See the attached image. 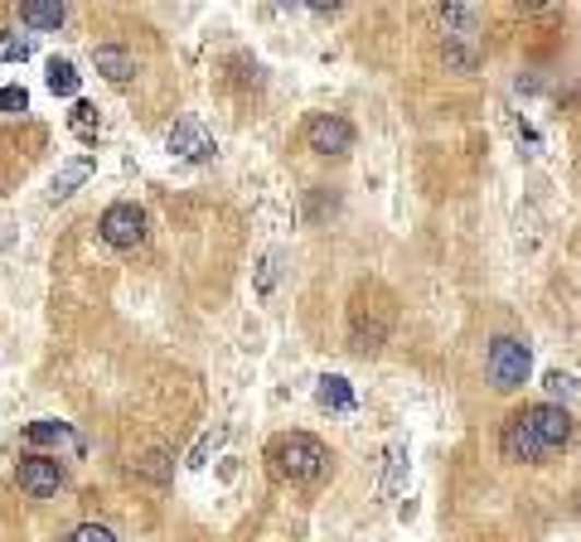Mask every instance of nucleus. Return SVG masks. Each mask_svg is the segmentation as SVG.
Masks as SVG:
<instances>
[{
	"instance_id": "18",
	"label": "nucleus",
	"mask_w": 581,
	"mask_h": 542,
	"mask_svg": "<svg viewBox=\"0 0 581 542\" xmlns=\"http://www.w3.org/2000/svg\"><path fill=\"white\" fill-rule=\"evenodd\" d=\"M276 276H282V252H266V257H262V267H257L252 291L266 301V296H272V291H276Z\"/></svg>"
},
{
	"instance_id": "7",
	"label": "nucleus",
	"mask_w": 581,
	"mask_h": 542,
	"mask_svg": "<svg viewBox=\"0 0 581 542\" xmlns=\"http://www.w3.org/2000/svg\"><path fill=\"white\" fill-rule=\"evenodd\" d=\"M15 480L29 499H54V494L63 490V466L54 456H25L15 466Z\"/></svg>"
},
{
	"instance_id": "19",
	"label": "nucleus",
	"mask_w": 581,
	"mask_h": 542,
	"mask_svg": "<svg viewBox=\"0 0 581 542\" xmlns=\"http://www.w3.org/2000/svg\"><path fill=\"white\" fill-rule=\"evenodd\" d=\"M69 127H73L78 136H83V141H93V136H97V107H93V102H83V97L73 102V111H69Z\"/></svg>"
},
{
	"instance_id": "22",
	"label": "nucleus",
	"mask_w": 581,
	"mask_h": 542,
	"mask_svg": "<svg viewBox=\"0 0 581 542\" xmlns=\"http://www.w3.org/2000/svg\"><path fill=\"white\" fill-rule=\"evenodd\" d=\"M29 59V39L20 34H0V63H25Z\"/></svg>"
},
{
	"instance_id": "25",
	"label": "nucleus",
	"mask_w": 581,
	"mask_h": 542,
	"mask_svg": "<svg viewBox=\"0 0 581 542\" xmlns=\"http://www.w3.org/2000/svg\"><path fill=\"white\" fill-rule=\"evenodd\" d=\"M218 440H223V432H209L194 450H189V466H194V470H199V466H209V450H218Z\"/></svg>"
},
{
	"instance_id": "2",
	"label": "nucleus",
	"mask_w": 581,
	"mask_h": 542,
	"mask_svg": "<svg viewBox=\"0 0 581 542\" xmlns=\"http://www.w3.org/2000/svg\"><path fill=\"white\" fill-rule=\"evenodd\" d=\"M485 373H489V382H495L499 392L523 388V382H529V373H533L529 344H523V339H513V334H495V339H489V349H485Z\"/></svg>"
},
{
	"instance_id": "23",
	"label": "nucleus",
	"mask_w": 581,
	"mask_h": 542,
	"mask_svg": "<svg viewBox=\"0 0 581 542\" xmlns=\"http://www.w3.org/2000/svg\"><path fill=\"white\" fill-rule=\"evenodd\" d=\"M63 542H117V533H111V528H103V523H78Z\"/></svg>"
},
{
	"instance_id": "9",
	"label": "nucleus",
	"mask_w": 581,
	"mask_h": 542,
	"mask_svg": "<svg viewBox=\"0 0 581 542\" xmlns=\"http://www.w3.org/2000/svg\"><path fill=\"white\" fill-rule=\"evenodd\" d=\"M25 440L29 446H59V450H69V456H83V436H78L69 422H29Z\"/></svg>"
},
{
	"instance_id": "12",
	"label": "nucleus",
	"mask_w": 581,
	"mask_h": 542,
	"mask_svg": "<svg viewBox=\"0 0 581 542\" xmlns=\"http://www.w3.org/2000/svg\"><path fill=\"white\" fill-rule=\"evenodd\" d=\"M316 398H320V406H325V412H354V406H359V398H354V388L340 378V373H325V378H320Z\"/></svg>"
},
{
	"instance_id": "5",
	"label": "nucleus",
	"mask_w": 581,
	"mask_h": 542,
	"mask_svg": "<svg viewBox=\"0 0 581 542\" xmlns=\"http://www.w3.org/2000/svg\"><path fill=\"white\" fill-rule=\"evenodd\" d=\"M523 416H529V426L538 432V440L547 446V456L553 450H562L567 440H572V412H567L562 402H533V406H523Z\"/></svg>"
},
{
	"instance_id": "21",
	"label": "nucleus",
	"mask_w": 581,
	"mask_h": 542,
	"mask_svg": "<svg viewBox=\"0 0 581 542\" xmlns=\"http://www.w3.org/2000/svg\"><path fill=\"white\" fill-rule=\"evenodd\" d=\"M0 111H5V117H20V111H29V93L20 83L0 87Z\"/></svg>"
},
{
	"instance_id": "16",
	"label": "nucleus",
	"mask_w": 581,
	"mask_h": 542,
	"mask_svg": "<svg viewBox=\"0 0 581 542\" xmlns=\"http://www.w3.org/2000/svg\"><path fill=\"white\" fill-rule=\"evenodd\" d=\"M44 83H49L54 97H73L78 93V68L69 59H49V78H44Z\"/></svg>"
},
{
	"instance_id": "3",
	"label": "nucleus",
	"mask_w": 581,
	"mask_h": 542,
	"mask_svg": "<svg viewBox=\"0 0 581 542\" xmlns=\"http://www.w3.org/2000/svg\"><path fill=\"white\" fill-rule=\"evenodd\" d=\"M499 456L509 460V466H543L547 460V446L538 440V432L529 426V416L513 412L505 426H499Z\"/></svg>"
},
{
	"instance_id": "4",
	"label": "nucleus",
	"mask_w": 581,
	"mask_h": 542,
	"mask_svg": "<svg viewBox=\"0 0 581 542\" xmlns=\"http://www.w3.org/2000/svg\"><path fill=\"white\" fill-rule=\"evenodd\" d=\"M97 233H103L107 247H117V252H127V247H137L145 237V209L131 199L111 203V209L103 213V223H97Z\"/></svg>"
},
{
	"instance_id": "13",
	"label": "nucleus",
	"mask_w": 581,
	"mask_h": 542,
	"mask_svg": "<svg viewBox=\"0 0 581 542\" xmlns=\"http://www.w3.org/2000/svg\"><path fill=\"white\" fill-rule=\"evenodd\" d=\"M87 179H93V155H78V161H69V165L59 169V175H54V189H49L54 203L69 199L78 185H87Z\"/></svg>"
},
{
	"instance_id": "10",
	"label": "nucleus",
	"mask_w": 581,
	"mask_h": 542,
	"mask_svg": "<svg viewBox=\"0 0 581 542\" xmlns=\"http://www.w3.org/2000/svg\"><path fill=\"white\" fill-rule=\"evenodd\" d=\"M93 63H97V73H103V78H111V83H131V78H137V59H131L121 44H97Z\"/></svg>"
},
{
	"instance_id": "6",
	"label": "nucleus",
	"mask_w": 581,
	"mask_h": 542,
	"mask_svg": "<svg viewBox=\"0 0 581 542\" xmlns=\"http://www.w3.org/2000/svg\"><path fill=\"white\" fill-rule=\"evenodd\" d=\"M306 145L316 155H349L354 151V127L334 111H320V117L306 121Z\"/></svg>"
},
{
	"instance_id": "15",
	"label": "nucleus",
	"mask_w": 581,
	"mask_h": 542,
	"mask_svg": "<svg viewBox=\"0 0 581 542\" xmlns=\"http://www.w3.org/2000/svg\"><path fill=\"white\" fill-rule=\"evenodd\" d=\"M441 59H446V68H455V73H475L479 68V49L471 39H446L441 44Z\"/></svg>"
},
{
	"instance_id": "24",
	"label": "nucleus",
	"mask_w": 581,
	"mask_h": 542,
	"mask_svg": "<svg viewBox=\"0 0 581 542\" xmlns=\"http://www.w3.org/2000/svg\"><path fill=\"white\" fill-rule=\"evenodd\" d=\"M402 466H407V456H402V446L388 450V474H383V494H398L402 484Z\"/></svg>"
},
{
	"instance_id": "1",
	"label": "nucleus",
	"mask_w": 581,
	"mask_h": 542,
	"mask_svg": "<svg viewBox=\"0 0 581 542\" xmlns=\"http://www.w3.org/2000/svg\"><path fill=\"white\" fill-rule=\"evenodd\" d=\"M266 460H272L276 480H286V484H325L330 470H334L330 450L320 446L316 436H306V432L276 436L272 446H266Z\"/></svg>"
},
{
	"instance_id": "8",
	"label": "nucleus",
	"mask_w": 581,
	"mask_h": 542,
	"mask_svg": "<svg viewBox=\"0 0 581 542\" xmlns=\"http://www.w3.org/2000/svg\"><path fill=\"white\" fill-rule=\"evenodd\" d=\"M170 155H180V161H209V155H214V136L199 127L194 117L175 121L170 127Z\"/></svg>"
},
{
	"instance_id": "20",
	"label": "nucleus",
	"mask_w": 581,
	"mask_h": 542,
	"mask_svg": "<svg viewBox=\"0 0 581 542\" xmlns=\"http://www.w3.org/2000/svg\"><path fill=\"white\" fill-rule=\"evenodd\" d=\"M543 388H547V402H567L577 392V378L562 368H553V373H543Z\"/></svg>"
},
{
	"instance_id": "14",
	"label": "nucleus",
	"mask_w": 581,
	"mask_h": 542,
	"mask_svg": "<svg viewBox=\"0 0 581 542\" xmlns=\"http://www.w3.org/2000/svg\"><path fill=\"white\" fill-rule=\"evenodd\" d=\"M436 20H441L446 39H471V34H475V10L471 5H441V10H436Z\"/></svg>"
},
{
	"instance_id": "17",
	"label": "nucleus",
	"mask_w": 581,
	"mask_h": 542,
	"mask_svg": "<svg viewBox=\"0 0 581 542\" xmlns=\"http://www.w3.org/2000/svg\"><path fill=\"white\" fill-rule=\"evenodd\" d=\"M131 470H137L141 480H151V484H165V480H170V474H175V460L165 456V450H151V456H141Z\"/></svg>"
},
{
	"instance_id": "26",
	"label": "nucleus",
	"mask_w": 581,
	"mask_h": 542,
	"mask_svg": "<svg viewBox=\"0 0 581 542\" xmlns=\"http://www.w3.org/2000/svg\"><path fill=\"white\" fill-rule=\"evenodd\" d=\"M577 508H581V499H577Z\"/></svg>"
},
{
	"instance_id": "11",
	"label": "nucleus",
	"mask_w": 581,
	"mask_h": 542,
	"mask_svg": "<svg viewBox=\"0 0 581 542\" xmlns=\"http://www.w3.org/2000/svg\"><path fill=\"white\" fill-rule=\"evenodd\" d=\"M20 20H25L29 30H59L63 20H69V5H63V0H25Z\"/></svg>"
}]
</instances>
